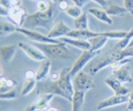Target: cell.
Segmentation results:
<instances>
[{
	"label": "cell",
	"mask_w": 133,
	"mask_h": 111,
	"mask_svg": "<svg viewBox=\"0 0 133 111\" xmlns=\"http://www.w3.org/2000/svg\"><path fill=\"white\" fill-rule=\"evenodd\" d=\"M70 68L63 69L60 72L59 77L56 81H51L39 86L38 92L57 95L71 102L75 91L70 75Z\"/></svg>",
	"instance_id": "6da1fadb"
},
{
	"label": "cell",
	"mask_w": 133,
	"mask_h": 111,
	"mask_svg": "<svg viewBox=\"0 0 133 111\" xmlns=\"http://www.w3.org/2000/svg\"><path fill=\"white\" fill-rule=\"evenodd\" d=\"M130 57H133V47L120 49L114 46L112 49L108 50L102 57L92 62L90 66V74L94 76L100 70L107 66H110L111 64L123 61Z\"/></svg>",
	"instance_id": "7a4b0ae2"
},
{
	"label": "cell",
	"mask_w": 133,
	"mask_h": 111,
	"mask_svg": "<svg viewBox=\"0 0 133 111\" xmlns=\"http://www.w3.org/2000/svg\"><path fill=\"white\" fill-rule=\"evenodd\" d=\"M55 12L51 5L45 11H36L27 16L24 22L23 28L32 30L37 27L49 29L55 19Z\"/></svg>",
	"instance_id": "3957f363"
},
{
	"label": "cell",
	"mask_w": 133,
	"mask_h": 111,
	"mask_svg": "<svg viewBox=\"0 0 133 111\" xmlns=\"http://www.w3.org/2000/svg\"><path fill=\"white\" fill-rule=\"evenodd\" d=\"M35 46L38 48L46 56L47 58L51 59H68L72 57V53L66 46V43L61 42L57 44H40L34 42Z\"/></svg>",
	"instance_id": "277c9868"
},
{
	"label": "cell",
	"mask_w": 133,
	"mask_h": 111,
	"mask_svg": "<svg viewBox=\"0 0 133 111\" xmlns=\"http://www.w3.org/2000/svg\"><path fill=\"white\" fill-rule=\"evenodd\" d=\"M74 91L87 92L95 87L93 76L90 74L81 71L75 75L73 81Z\"/></svg>",
	"instance_id": "5b68a950"
},
{
	"label": "cell",
	"mask_w": 133,
	"mask_h": 111,
	"mask_svg": "<svg viewBox=\"0 0 133 111\" xmlns=\"http://www.w3.org/2000/svg\"><path fill=\"white\" fill-rule=\"evenodd\" d=\"M100 51H92L91 50L83 51L82 54L78 57L74 64L70 68V75L71 77H74L77 73L81 71L83 68L94 57L99 53Z\"/></svg>",
	"instance_id": "8992f818"
},
{
	"label": "cell",
	"mask_w": 133,
	"mask_h": 111,
	"mask_svg": "<svg viewBox=\"0 0 133 111\" xmlns=\"http://www.w3.org/2000/svg\"><path fill=\"white\" fill-rule=\"evenodd\" d=\"M27 10L21 5L11 6L9 9V15L7 18L10 23L15 25L18 28L22 27L27 18Z\"/></svg>",
	"instance_id": "52a82bcc"
},
{
	"label": "cell",
	"mask_w": 133,
	"mask_h": 111,
	"mask_svg": "<svg viewBox=\"0 0 133 111\" xmlns=\"http://www.w3.org/2000/svg\"><path fill=\"white\" fill-rule=\"evenodd\" d=\"M17 32L22 34L29 40H32L34 42L40 43V44H57L61 42V40L52 39L48 36L44 35L43 34L33 31V30L27 29L23 27H19L17 29Z\"/></svg>",
	"instance_id": "ba28073f"
},
{
	"label": "cell",
	"mask_w": 133,
	"mask_h": 111,
	"mask_svg": "<svg viewBox=\"0 0 133 111\" xmlns=\"http://www.w3.org/2000/svg\"><path fill=\"white\" fill-rule=\"evenodd\" d=\"M18 48H20L30 58L34 61L42 62L44 60L47 59L46 56L44 54V53L33 44L19 42L18 43Z\"/></svg>",
	"instance_id": "9c48e42d"
},
{
	"label": "cell",
	"mask_w": 133,
	"mask_h": 111,
	"mask_svg": "<svg viewBox=\"0 0 133 111\" xmlns=\"http://www.w3.org/2000/svg\"><path fill=\"white\" fill-rule=\"evenodd\" d=\"M105 83L107 84L114 92V94L117 96H127L130 94L132 90L123 86V83L117 80L112 75L108 77L105 80Z\"/></svg>",
	"instance_id": "30bf717a"
},
{
	"label": "cell",
	"mask_w": 133,
	"mask_h": 111,
	"mask_svg": "<svg viewBox=\"0 0 133 111\" xmlns=\"http://www.w3.org/2000/svg\"><path fill=\"white\" fill-rule=\"evenodd\" d=\"M129 98V94L127 96H117L114 94V96L109 97V98L104 100L99 103L97 105V110H102L107 108L111 107L116 106L121 104L127 103Z\"/></svg>",
	"instance_id": "8fae6325"
},
{
	"label": "cell",
	"mask_w": 133,
	"mask_h": 111,
	"mask_svg": "<svg viewBox=\"0 0 133 111\" xmlns=\"http://www.w3.org/2000/svg\"><path fill=\"white\" fill-rule=\"evenodd\" d=\"M111 75L122 83H132L131 68L129 65L125 64L116 70H112Z\"/></svg>",
	"instance_id": "7c38bea8"
},
{
	"label": "cell",
	"mask_w": 133,
	"mask_h": 111,
	"mask_svg": "<svg viewBox=\"0 0 133 111\" xmlns=\"http://www.w3.org/2000/svg\"><path fill=\"white\" fill-rule=\"evenodd\" d=\"M71 31V29L63 21H60L49 31L47 36L50 38L57 40V38L66 36Z\"/></svg>",
	"instance_id": "4fadbf2b"
},
{
	"label": "cell",
	"mask_w": 133,
	"mask_h": 111,
	"mask_svg": "<svg viewBox=\"0 0 133 111\" xmlns=\"http://www.w3.org/2000/svg\"><path fill=\"white\" fill-rule=\"evenodd\" d=\"M101 35V32H97L91 31L88 29L86 30H71L67 35L66 37L72 38L81 39V40H88L92 38L96 37Z\"/></svg>",
	"instance_id": "5bb4252c"
},
{
	"label": "cell",
	"mask_w": 133,
	"mask_h": 111,
	"mask_svg": "<svg viewBox=\"0 0 133 111\" xmlns=\"http://www.w3.org/2000/svg\"><path fill=\"white\" fill-rule=\"evenodd\" d=\"M18 47V45L16 44H10V45L1 46V51H0L1 61L5 63H9L15 55Z\"/></svg>",
	"instance_id": "9a60e30c"
},
{
	"label": "cell",
	"mask_w": 133,
	"mask_h": 111,
	"mask_svg": "<svg viewBox=\"0 0 133 111\" xmlns=\"http://www.w3.org/2000/svg\"><path fill=\"white\" fill-rule=\"evenodd\" d=\"M53 97H54V95L52 94H42L32 104L34 110L36 111L48 109L49 103L53 98Z\"/></svg>",
	"instance_id": "2e32d148"
},
{
	"label": "cell",
	"mask_w": 133,
	"mask_h": 111,
	"mask_svg": "<svg viewBox=\"0 0 133 111\" xmlns=\"http://www.w3.org/2000/svg\"><path fill=\"white\" fill-rule=\"evenodd\" d=\"M60 40L66 43V44L72 45V46L75 47V48L82 49L83 51L90 50L91 45L88 40L72 38L66 37H66L61 38Z\"/></svg>",
	"instance_id": "e0dca14e"
},
{
	"label": "cell",
	"mask_w": 133,
	"mask_h": 111,
	"mask_svg": "<svg viewBox=\"0 0 133 111\" xmlns=\"http://www.w3.org/2000/svg\"><path fill=\"white\" fill-rule=\"evenodd\" d=\"M51 63L49 59H45L41 62L38 70L36 72V81L37 82L44 81L50 72Z\"/></svg>",
	"instance_id": "ac0fdd59"
},
{
	"label": "cell",
	"mask_w": 133,
	"mask_h": 111,
	"mask_svg": "<svg viewBox=\"0 0 133 111\" xmlns=\"http://www.w3.org/2000/svg\"><path fill=\"white\" fill-rule=\"evenodd\" d=\"M90 14L93 15L95 18L100 20L101 22H104L108 25H112L113 21L110 18V16L108 15L105 10H101L98 8H90L88 9Z\"/></svg>",
	"instance_id": "d6986e66"
},
{
	"label": "cell",
	"mask_w": 133,
	"mask_h": 111,
	"mask_svg": "<svg viewBox=\"0 0 133 111\" xmlns=\"http://www.w3.org/2000/svg\"><path fill=\"white\" fill-rule=\"evenodd\" d=\"M108 39L107 37L102 35V32L99 36L89 39L88 41L90 44V50L92 51H100L101 48L106 44Z\"/></svg>",
	"instance_id": "ffe728a7"
},
{
	"label": "cell",
	"mask_w": 133,
	"mask_h": 111,
	"mask_svg": "<svg viewBox=\"0 0 133 111\" xmlns=\"http://www.w3.org/2000/svg\"><path fill=\"white\" fill-rule=\"evenodd\" d=\"M85 92L75 91L72 97V110L71 111H81L84 101Z\"/></svg>",
	"instance_id": "44dd1931"
},
{
	"label": "cell",
	"mask_w": 133,
	"mask_h": 111,
	"mask_svg": "<svg viewBox=\"0 0 133 111\" xmlns=\"http://www.w3.org/2000/svg\"><path fill=\"white\" fill-rule=\"evenodd\" d=\"M105 11L109 16H123L127 13V10L125 7L119 6L118 5L110 3L107 9Z\"/></svg>",
	"instance_id": "7402d4cb"
},
{
	"label": "cell",
	"mask_w": 133,
	"mask_h": 111,
	"mask_svg": "<svg viewBox=\"0 0 133 111\" xmlns=\"http://www.w3.org/2000/svg\"><path fill=\"white\" fill-rule=\"evenodd\" d=\"M18 84V81L12 79H6L1 77L0 79V94L5 93L12 89Z\"/></svg>",
	"instance_id": "603a6c76"
},
{
	"label": "cell",
	"mask_w": 133,
	"mask_h": 111,
	"mask_svg": "<svg viewBox=\"0 0 133 111\" xmlns=\"http://www.w3.org/2000/svg\"><path fill=\"white\" fill-rule=\"evenodd\" d=\"M18 27L12 23L1 22L0 23V36L4 37L17 32Z\"/></svg>",
	"instance_id": "cb8c5ba5"
},
{
	"label": "cell",
	"mask_w": 133,
	"mask_h": 111,
	"mask_svg": "<svg viewBox=\"0 0 133 111\" xmlns=\"http://www.w3.org/2000/svg\"><path fill=\"white\" fill-rule=\"evenodd\" d=\"M74 25H75V29H88V19L87 13L83 12V14L79 18L75 19Z\"/></svg>",
	"instance_id": "d4e9b609"
},
{
	"label": "cell",
	"mask_w": 133,
	"mask_h": 111,
	"mask_svg": "<svg viewBox=\"0 0 133 111\" xmlns=\"http://www.w3.org/2000/svg\"><path fill=\"white\" fill-rule=\"evenodd\" d=\"M133 38V27L129 31L127 32V35H126L125 37L124 38H123L122 40H119V42H118L114 47L118 49H125L128 47L129 44L130 42L131 41V40Z\"/></svg>",
	"instance_id": "484cf974"
},
{
	"label": "cell",
	"mask_w": 133,
	"mask_h": 111,
	"mask_svg": "<svg viewBox=\"0 0 133 111\" xmlns=\"http://www.w3.org/2000/svg\"><path fill=\"white\" fill-rule=\"evenodd\" d=\"M128 31H110L102 32V35L106 36L108 38L111 39H119L122 40L127 35Z\"/></svg>",
	"instance_id": "4316f807"
},
{
	"label": "cell",
	"mask_w": 133,
	"mask_h": 111,
	"mask_svg": "<svg viewBox=\"0 0 133 111\" xmlns=\"http://www.w3.org/2000/svg\"><path fill=\"white\" fill-rule=\"evenodd\" d=\"M36 83H37V81L36 80L31 81H25L22 91H21V95L22 96H25L31 93L35 87H36Z\"/></svg>",
	"instance_id": "83f0119b"
},
{
	"label": "cell",
	"mask_w": 133,
	"mask_h": 111,
	"mask_svg": "<svg viewBox=\"0 0 133 111\" xmlns=\"http://www.w3.org/2000/svg\"><path fill=\"white\" fill-rule=\"evenodd\" d=\"M65 12L69 16L74 18L75 19L79 18L83 14L81 8L78 6H76V5H71V6H69V7L65 11Z\"/></svg>",
	"instance_id": "f1b7e54d"
},
{
	"label": "cell",
	"mask_w": 133,
	"mask_h": 111,
	"mask_svg": "<svg viewBox=\"0 0 133 111\" xmlns=\"http://www.w3.org/2000/svg\"><path fill=\"white\" fill-rule=\"evenodd\" d=\"M18 94L15 89H12L5 93L0 94V99L2 100H10L18 98Z\"/></svg>",
	"instance_id": "f546056e"
},
{
	"label": "cell",
	"mask_w": 133,
	"mask_h": 111,
	"mask_svg": "<svg viewBox=\"0 0 133 111\" xmlns=\"http://www.w3.org/2000/svg\"><path fill=\"white\" fill-rule=\"evenodd\" d=\"M35 6L37 11H45L51 6V5L46 0H38L36 2Z\"/></svg>",
	"instance_id": "4dcf8cb0"
},
{
	"label": "cell",
	"mask_w": 133,
	"mask_h": 111,
	"mask_svg": "<svg viewBox=\"0 0 133 111\" xmlns=\"http://www.w3.org/2000/svg\"><path fill=\"white\" fill-rule=\"evenodd\" d=\"M23 77L26 81L36 80V72L31 70H26L23 74Z\"/></svg>",
	"instance_id": "1f68e13d"
},
{
	"label": "cell",
	"mask_w": 133,
	"mask_h": 111,
	"mask_svg": "<svg viewBox=\"0 0 133 111\" xmlns=\"http://www.w3.org/2000/svg\"><path fill=\"white\" fill-rule=\"evenodd\" d=\"M131 61V60L129 59V58H125V59L123 60V61H118V62H114V63L111 64L110 65V67L111 68V69L112 70H116V69L120 68L121 66H123V65L125 64H127L128 62H130Z\"/></svg>",
	"instance_id": "d6a6232c"
},
{
	"label": "cell",
	"mask_w": 133,
	"mask_h": 111,
	"mask_svg": "<svg viewBox=\"0 0 133 111\" xmlns=\"http://www.w3.org/2000/svg\"><path fill=\"white\" fill-rule=\"evenodd\" d=\"M125 8L133 17V0H124Z\"/></svg>",
	"instance_id": "836d02e7"
},
{
	"label": "cell",
	"mask_w": 133,
	"mask_h": 111,
	"mask_svg": "<svg viewBox=\"0 0 133 111\" xmlns=\"http://www.w3.org/2000/svg\"><path fill=\"white\" fill-rule=\"evenodd\" d=\"M92 1H94L95 3L98 4V5H100L101 7L103 8L105 10L107 9V7L109 6V4H110V1H107V0H92Z\"/></svg>",
	"instance_id": "e575fe53"
},
{
	"label": "cell",
	"mask_w": 133,
	"mask_h": 111,
	"mask_svg": "<svg viewBox=\"0 0 133 111\" xmlns=\"http://www.w3.org/2000/svg\"><path fill=\"white\" fill-rule=\"evenodd\" d=\"M69 4L66 0H62V1H60L58 4H57V6L58 9L61 10H63V11H66V9L69 7Z\"/></svg>",
	"instance_id": "d590c367"
},
{
	"label": "cell",
	"mask_w": 133,
	"mask_h": 111,
	"mask_svg": "<svg viewBox=\"0 0 133 111\" xmlns=\"http://www.w3.org/2000/svg\"><path fill=\"white\" fill-rule=\"evenodd\" d=\"M71 1L74 3L75 5L82 8L83 6H84L86 4L89 3L91 0H71Z\"/></svg>",
	"instance_id": "8d00e7d4"
},
{
	"label": "cell",
	"mask_w": 133,
	"mask_h": 111,
	"mask_svg": "<svg viewBox=\"0 0 133 111\" xmlns=\"http://www.w3.org/2000/svg\"><path fill=\"white\" fill-rule=\"evenodd\" d=\"M127 109L129 111L133 110V91H132L129 94V101L127 102Z\"/></svg>",
	"instance_id": "74e56055"
},
{
	"label": "cell",
	"mask_w": 133,
	"mask_h": 111,
	"mask_svg": "<svg viewBox=\"0 0 133 111\" xmlns=\"http://www.w3.org/2000/svg\"><path fill=\"white\" fill-rule=\"evenodd\" d=\"M0 15L1 16L7 17L9 15V9L0 5Z\"/></svg>",
	"instance_id": "f35d334b"
},
{
	"label": "cell",
	"mask_w": 133,
	"mask_h": 111,
	"mask_svg": "<svg viewBox=\"0 0 133 111\" xmlns=\"http://www.w3.org/2000/svg\"><path fill=\"white\" fill-rule=\"evenodd\" d=\"M0 3H1V6H4L8 9L11 6L10 0H0Z\"/></svg>",
	"instance_id": "ab89813d"
},
{
	"label": "cell",
	"mask_w": 133,
	"mask_h": 111,
	"mask_svg": "<svg viewBox=\"0 0 133 111\" xmlns=\"http://www.w3.org/2000/svg\"><path fill=\"white\" fill-rule=\"evenodd\" d=\"M11 6H18L21 5V0H10Z\"/></svg>",
	"instance_id": "60d3db41"
},
{
	"label": "cell",
	"mask_w": 133,
	"mask_h": 111,
	"mask_svg": "<svg viewBox=\"0 0 133 111\" xmlns=\"http://www.w3.org/2000/svg\"><path fill=\"white\" fill-rule=\"evenodd\" d=\"M46 111H60L57 108L55 107H48L46 109Z\"/></svg>",
	"instance_id": "b9f144b4"
},
{
	"label": "cell",
	"mask_w": 133,
	"mask_h": 111,
	"mask_svg": "<svg viewBox=\"0 0 133 111\" xmlns=\"http://www.w3.org/2000/svg\"><path fill=\"white\" fill-rule=\"evenodd\" d=\"M23 111H35V110H34L32 105H29V106L27 107H26L25 109L23 110Z\"/></svg>",
	"instance_id": "7bdbcfd3"
},
{
	"label": "cell",
	"mask_w": 133,
	"mask_h": 111,
	"mask_svg": "<svg viewBox=\"0 0 133 111\" xmlns=\"http://www.w3.org/2000/svg\"><path fill=\"white\" fill-rule=\"evenodd\" d=\"M131 47H133V38L131 40V41L130 42L129 44V45L127 48H131Z\"/></svg>",
	"instance_id": "ee69618b"
},
{
	"label": "cell",
	"mask_w": 133,
	"mask_h": 111,
	"mask_svg": "<svg viewBox=\"0 0 133 111\" xmlns=\"http://www.w3.org/2000/svg\"><path fill=\"white\" fill-rule=\"evenodd\" d=\"M51 1H53V3H57V4H58V3L60 2V1H62V0H51Z\"/></svg>",
	"instance_id": "f6af8a7d"
},
{
	"label": "cell",
	"mask_w": 133,
	"mask_h": 111,
	"mask_svg": "<svg viewBox=\"0 0 133 111\" xmlns=\"http://www.w3.org/2000/svg\"><path fill=\"white\" fill-rule=\"evenodd\" d=\"M3 73V68H2V66H1V74H2Z\"/></svg>",
	"instance_id": "bcb514c9"
},
{
	"label": "cell",
	"mask_w": 133,
	"mask_h": 111,
	"mask_svg": "<svg viewBox=\"0 0 133 111\" xmlns=\"http://www.w3.org/2000/svg\"><path fill=\"white\" fill-rule=\"evenodd\" d=\"M32 1H38V0H32Z\"/></svg>",
	"instance_id": "7dc6e473"
},
{
	"label": "cell",
	"mask_w": 133,
	"mask_h": 111,
	"mask_svg": "<svg viewBox=\"0 0 133 111\" xmlns=\"http://www.w3.org/2000/svg\"><path fill=\"white\" fill-rule=\"evenodd\" d=\"M125 111H129L128 110H127V109H126V110H125Z\"/></svg>",
	"instance_id": "c3c4849f"
}]
</instances>
